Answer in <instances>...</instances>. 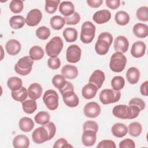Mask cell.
Masks as SVG:
<instances>
[{
	"label": "cell",
	"mask_w": 148,
	"mask_h": 148,
	"mask_svg": "<svg viewBox=\"0 0 148 148\" xmlns=\"http://www.w3.org/2000/svg\"><path fill=\"white\" fill-rule=\"evenodd\" d=\"M112 42L113 36L111 34L107 32L101 33L95 45L96 53L99 55L106 54L108 52Z\"/></svg>",
	"instance_id": "1"
},
{
	"label": "cell",
	"mask_w": 148,
	"mask_h": 148,
	"mask_svg": "<svg viewBox=\"0 0 148 148\" xmlns=\"http://www.w3.org/2000/svg\"><path fill=\"white\" fill-rule=\"evenodd\" d=\"M63 48V42L60 36L53 37L45 47V51L50 57H57Z\"/></svg>",
	"instance_id": "2"
},
{
	"label": "cell",
	"mask_w": 148,
	"mask_h": 148,
	"mask_svg": "<svg viewBox=\"0 0 148 148\" xmlns=\"http://www.w3.org/2000/svg\"><path fill=\"white\" fill-rule=\"evenodd\" d=\"M127 64V58L121 53L116 52L113 53L110 58L109 67L114 72H122Z\"/></svg>",
	"instance_id": "3"
},
{
	"label": "cell",
	"mask_w": 148,
	"mask_h": 148,
	"mask_svg": "<svg viewBox=\"0 0 148 148\" xmlns=\"http://www.w3.org/2000/svg\"><path fill=\"white\" fill-rule=\"evenodd\" d=\"M95 26L91 21H85L82 25L80 40L84 43H91L95 37Z\"/></svg>",
	"instance_id": "4"
},
{
	"label": "cell",
	"mask_w": 148,
	"mask_h": 148,
	"mask_svg": "<svg viewBox=\"0 0 148 148\" xmlns=\"http://www.w3.org/2000/svg\"><path fill=\"white\" fill-rule=\"evenodd\" d=\"M34 60L29 56H25L19 59L15 64L14 70L17 73L25 76L31 72Z\"/></svg>",
	"instance_id": "5"
},
{
	"label": "cell",
	"mask_w": 148,
	"mask_h": 148,
	"mask_svg": "<svg viewBox=\"0 0 148 148\" xmlns=\"http://www.w3.org/2000/svg\"><path fill=\"white\" fill-rule=\"evenodd\" d=\"M121 93L119 91L109 88L103 89L99 94V100L104 105L113 103L119 101Z\"/></svg>",
	"instance_id": "6"
},
{
	"label": "cell",
	"mask_w": 148,
	"mask_h": 148,
	"mask_svg": "<svg viewBox=\"0 0 148 148\" xmlns=\"http://www.w3.org/2000/svg\"><path fill=\"white\" fill-rule=\"evenodd\" d=\"M43 101L50 110H54L58 106V95L54 90L46 91L43 95Z\"/></svg>",
	"instance_id": "7"
},
{
	"label": "cell",
	"mask_w": 148,
	"mask_h": 148,
	"mask_svg": "<svg viewBox=\"0 0 148 148\" xmlns=\"http://www.w3.org/2000/svg\"><path fill=\"white\" fill-rule=\"evenodd\" d=\"M32 138L33 141L37 144L43 143L50 140L49 132L43 125L36 128L33 131Z\"/></svg>",
	"instance_id": "8"
},
{
	"label": "cell",
	"mask_w": 148,
	"mask_h": 148,
	"mask_svg": "<svg viewBox=\"0 0 148 148\" xmlns=\"http://www.w3.org/2000/svg\"><path fill=\"white\" fill-rule=\"evenodd\" d=\"M81 54L82 50L79 46L76 45H72L66 49V60L71 63H76L80 60Z\"/></svg>",
	"instance_id": "9"
},
{
	"label": "cell",
	"mask_w": 148,
	"mask_h": 148,
	"mask_svg": "<svg viewBox=\"0 0 148 148\" xmlns=\"http://www.w3.org/2000/svg\"><path fill=\"white\" fill-rule=\"evenodd\" d=\"M42 18V12L38 9H34L28 13L25 18V23L28 26L35 27L40 23Z\"/></svg>",
	"instance_id": "10"
},
{
	"label": "cell",
	"mask_w": 148,
	"mask_h": 148,
	"mask_svg": "<svg viewBox=\"0 0 148 148\" xmlns=\"http://www.w3.org/2000/svg\"><path fill=\"white\" fill-rule=\"evenodd\" d=\"M101 109L100 106L95 102L87 103L84 107V114L86 117L95 118L98 117L101 113Z\"/></svg>",
	"instance_id": "11"
},
{
	"label": "cell",
	"mask_w": 148,
	"mask_h": 148,
	"mask_svg": "<svg viewBox=\"0 0 148 148\" xmlns=\"http://www.w3.org/2000/svg\"><path fill=\"white\" fill-rule=\"evenodd\" d=\"M61 95L64 102L67 106L75 108L79 105V99L77 95L74 92V90L66 91Z\"/></svg>",
	"instance_id": "12"
},
{
	"label": "cell",
	"mask_w": 148,
	"mask_h": 148,
	"mask_svg": "<svg viewBox=\"0 0 148 148\" xmlns=\"http://www.w3.org/2000/svg\"><path fill=\"white\" fill-rule=\"evenodd\" d=\"M113 114L121 119H130V110L129 106L125 105H117L112 110Z\"/></svg>",
	"instance_id": "13"
},
{
	"label": "cell",
	"mask_w": 148,
	"mask_h": 148,
	"mask_svg": "<svg viewBox=\"0 0 148 148\" xmlns=\"http://www.w3.org/2000/svg\"><path fill=\"white\" fill-rule=\"evenodd\" d=\"M114 49L117 52L124 53L127 52L129 46V42L124 36H118L114 41Z\"/></svg>",
	"instance_id": "14"
},
{
	"label": "cell",
	"mask_w": 148,
	"mask_h": 148,
	"mask_svg": "<svg viewBox=\"0 0 148 148\" xmlns=\"http://www.w3.org/2000/svg\"><path fill=\"white\" fill-rule=\"evenodd\" d=\"M105 79V75L103 71L97 69L93 72L89 78L88 82L94 84L98 89L100 88Z\"/></svg>",
	"instance_id": "15"
},
{
	"label": "cell",
	"mask_w": 148,
	"mask_h": 148,
	"mask_svg": "<svg viewBox=\"0 0 148 148\" xmlns=\"http://www.w3.org/2000/svg\"><path fill=\"white\" fill-rule=\"evenodd\" d=\"M111 18V13L109 10L106 9L101 10L96 12L92 17L93 20L98 24L107 23Z\"/></svg>",
	"instance_id": "16"
},
{
	"label": "cell",
	"mask_w": 148,
	"mask_h": 148,
	"mask_svg": "<svg viewBox=\"0 0 148 148\" xmlns=\"http://www.w3.org/2000/svg\"><path fill=\"white\" fill-rule=\"evenodd\" d=\"M146 45L142 41H136L134 42L131 49V55L135 58L143 57L145 54Z\"/></svg>",
	"instance_id": "17"
},
{
	"label": "cell",
	"mask_w": 148,
	"mask_h": 148,
	"mask_svg": "<svg viewBox=\"0 0 148 148\" xmlns=\"http://www.w3.org/2000/svg\"><path fill=\"white\" fill-rule=\"evenodd\" d=\"M97 132L91 130L83 131L82 141L85 146H92L94 145L97 139Z\"/></svg>",
	"instance_id": "18"
},
{
	"label": "cell",
	"mask_w": 148,
	"mask_h": 148,
	"mask_svg": "<svg viewBox=\"0 0 148 148\" xmlns=\"http://www.w3.org/2000/svg\"><path fill=\"white\" fill-rule=\"evenodd\" d=\"M21 44L16 39H10L5 45V49L7 53L10 56L17 54L21 50Z\"/></svg>",
	"instance_id": "19"
},
{
	"label": "cell",
	"mask_w": 148,
	"mask_h": 148,
	"mask_svg": "<svg viewBox=\"0 0 148 148\" xmlns=\"http://www.w3.org/2000/svg\"><path fill=\"white\" fill-rule=\"evenodd\" d=\"M42 87L38 83H32L28 88V94L29 97L34 100L39 99L42 94Z\"/></svg>",
	"instance_id": "20"
},
{
	"label": "cell",
	"mask_w": 148,
	"mask_h": 148,
	"mask_svg": "<svg viewBox=\"0 0 148 148\" xmlns=\"http://www.w3.org/2000/svg\"><path fill=\"white\" fill-rule=\"evenodd\" d=\"M98 90L94 84L88 83L82 88V95L85 99H91L96 95Z\"/></svg>",
	"instance_id": "21"
},
{
	"label": "cell",
	"mask_w": 148,
	"mask_h": 148,
	"mask_svg": "<svg viewBox=\"0 0 148 148\" xmlns=\"http://www.w3.org/2000/svg\"><path fill=\"white\" fill-rule=\"evenodd\" d=\"M61 74L67 79H73L77 76L78 70L74 65H65L61 69Z\"/></svg>",
	"instance_id": "22"
},
{
	"label": "cell",
	"mask_w": 148,
	"mask_h": 148,
	"mask_svg": "<svg viewBox=\"0 0 148 148\" xmlns=\"http://www.w3.org/2000/svg\"><path fill=\"white\" fill-rule=\"evenodd\" d=\"M29 146V140L25 135H18L13 140V146L15 148H27Z\"/></svg>",
	"instance_id": "23"
},
{
	"label": "cell",
	"mask_w": 148,
	"mask_h": 148,
	"mask_svg": "<svg viewBox=\"0 0 148 148\" xmlns=\"http://www.w3.org/2000/svg\"><path fill=\"white\" fill-rule=\"evenodd\" d=\"M60 12L65 17L72 15L75 12V6L71 1H62L59 6Z\"/></svg>",
	"instance_id": "24"
},
{
	"label": "cell",
	"mask_w": 148,
	"mask_h": 148,
	"mask_svg": "<svg viewBox=\"0 0 148 148\" xmlns=\"http://www.w3.org/2000/svg\"><path fill=\"white\" fill-rule=\"evenodd\" d=\"M111 131L112 134L114 136L117 138H121L127 134L128 128L124 124L117 123L112 126Z\"/></svg>",
	"instance_id": "25"
},
{
	"label": "cell",
	"mask_w": 148,
	"mask_h": 148,
	"mask_svg": "<svg viewBox=\"0 0 148 148\" xmlns=\"http://www.w3.org/2000/svg\"><path fill=\"white\" fill-rule=\"evenodd\" d=\"M134 35L139 38H145L148 35V27L143 23H137L132 29Z\"/></svg>",
	"instance_id": "26"
},
{
	"label": "cell",
	"mask_w": 148,
	"mask_h": 148,
	"mask_svg": "<svg viewBox=\"0 0 148 148\" xmlns=\"http://www.w3.org/2000/svg\"><path fill=\"white\" fill-rule=\"evenodd\" d=\"M126 77L128 82L131 84H136L140 77V71L135 67L130 68L126 72Z\"/></svg>",
	"instance_id": "27"
},
{
	"label": "cell",
	"mask_w": 148,
	"mask_h": 148,
	"mask_svg": "<svg viewBox=\"0 0 148 148\" xmlns=\"http://www.w3.org/2000/svg\"><path fill=\"white\" fill-rule=\"evenodd\" d=\"M19 128L24 132H29L34 127V123L32 120L27 117L21 118L19 121Z\"/></svg>",
	"instance_id": "28"
},
{
	"label": "cell",
	"mask_w": 148,
	"mask_h": 148,
	"mask_svg": "<svg viewBox=\"0 0 148 148\" xmlns=\"http://www.w3.org/2000/svg\"><path fill=\"white\" fill-rule=\"evenodd\" d=\"M28 95V91L24 87H22L18 90L12 91L11 92V95L13 99L15 101L21 102H23L25 101Z\"/></svg>",
	"instance_id": "29"
},
{
	"label": "cell",
	"mask_w": 148,
	"mask_h": 148,
	"mask_svg": "<svg viewBox=\"0 0 148 148\" xmlns=\"http://www.w3.org/2000/svg\"><path fill=\"white\" fill-rule=\"evenodd\" d=\"M25 23V18L20 15L13 16L9 20V24L13 29L21 28Z\"/></svg>",
	"instance_id": "30"
},
{
	"label": "cell",
	"mask_w": 148,
	"mask_h": 148,
	"mask_svg": "<svg viewBox=\"0 0 148 148\" xmlns=\"http://www.w3.org/2000/svg\"><path fill=\"white\" fill-rule=\"evenodd\" d=\"M115 21L116 23L120 25H127L130 20L129 14L125 11H119L115 14Z\"/></svg>",
	"instance_id": "31"
},
{
	"label": "cell",
	"mask_w": 148,
	"mask_h": 148,
	"mask_svg": "<svg viewBox=\"0 0 148 148\" xmlns=\"http://www.w3.org/2000/svg\"><path fill=\"white\" fill-rule=\"evenodd\" d=\"M65 21L64 17L60 16H54L50 20V24L51 28L55 30L61 29L65 25Z\"/></svg>",
	"instance_id": "32"
},
{
	"label": "cell",
	"mask_w": 148,
	"mask_h": 148,
	"mask_svg": "<svg viewBox=\"0 0 148 148\" xmlns=\"http://www.w3.org/2000/svg\"><path fill=\"white\" fill-rule=\"evenodd\" d=\"M63 36L67 42H73L76 40L77 31L74 28H66L63 31Z\"/></svg>",
	"instance_id": "33"
},
{
	"label": "cell",
	"mask_w": 148,
	"mask_h": 148,
	"mask_svg": "<svg viewBox=\"0 0 148 148\" xmlns=\"http://www.w3.org/2000/svg\"><path fill=\"white\" fill-rule=\"evenodd\" d=\"M29 56L33 60H39L43 57L44 51L41 47L34 46L29 50Z\"/></svg>",
	"instance_id": "34"
},
{
	"label": "cell",
	"mask_w": 148,
	"mask_h": 148,
	"mask_svg": "<svg viewBox=\"0 0 148 148\" xmlns=\"http://www.w3.org/2000/svg\"><path fill=\"white\" fill-rule=\"evenodd\" d=\"M7 85L9 88L12 91H16L23 87V82L20 78L16 76H13L8 79Z\"/></svg>",
	"instance_id": "35"
},
{
	"label": "cell",
	"mask_w": 148,
	"mask_h": 148,
	"mask_svg": "<svg viewBox=\"0 0 148 148\" xmlns=\"http://www.w3.org/2000/svg\"><path fill=\"white\" fill-rule=\"evenodd\" d=\"M23 111L27 114L33 113L37 109V104L34 99H28L22 102Z\"/></svg>",
	"instance_id": "36"
},
{
	"label": "cell",
	"mask_w": 148,
	"mask_h": 148,
	"mask_svg": "<svg viewBox=\"0 0 148 148\" xmlns=\"http://www.w3.org/2000/svg\"><path fill=\"white\" fill-rule=\"evenodd\" d=\"M142 131V127L138 122L131 123L128 127V131L130 135L132 136H139Z\"/></svg>",
	"instance_id": "37"
},
{
	"label": "cell",
	"mask_w": 148,
	"mask_h": 148,
	"mask_svg": "<svg viewBox=\"0 0 148 148\" xmlns=\"http://www.w3.org/2000/svg\"><path fill=\"white\" fill-rule=\"evenodd\" d=\"M34 119L37 124L44 125L49 122L50 115L47 112L41 111L35 115Z\"/></svg>",
	"instance_id": "38"
},
{
	"label": "cell",
	"mask_w": 148,
	"mask_h": 148,
	"mask_svg": "<svg viewBox=\"0 0 148 148\" xmlns=\"http://www.w3.org/2000/svg\"><path fill=\"white\" fill-rule=\"evenodd\" d=\"M125 85V80L121 76H116L111 80V86L113 90L119 91L121 90Z\"/></svg>",
	"instance_id": "39"
},
{
	"label": "cell",
	"mask_w": 148,
	"mask_h": 148,
	"mask_svg": "<svg viewBox=\"0 0 148 148\" xmlns=\"http://www.w3.org/2000/svg\"><path fill=\"white\" fill-rule=\"evenodd\" d=\"M60 2V0H46L45 6L46 12L49 14L54 13L57 10Z\"/></svg>",
	"instance_id": "40"
},
{
	"label": "cell",
	"mask_w": 148,
	"mask_h": 148,
	"mask_svg": "<svg viewBox=\"0 0 148 148\" xmlns=\"http://www.w3.org/2000/svg\"><path fill=\"white\" fill-rule=\"evenodd\" d=\"M65 77L62 75H56L52 79L53 86L59 90L62 89L66 83Z\"/></svg>",
	"instance_id": "41"
},
{
	"label": "cell",
	"mask_w": 148,
	"mask_h": 148,
	"mask_svg": "<svg viewBox=\"0 0 148 148\" xmlns=\"http://www.w3.org/2000/svg\"><path fill=\"white\" fill-rule=\"evenodd\" d=\"M50 35V29L45 26L39 27L36 30V36L40 39L46 40Z\"/></svg>",
	"instance_id": "42"
},
{
	"label": "cell",
	"mask_w": 148,
	"mask_h": 148,
	"mask_svg": "<svg viewBox=\"0 0 148 148\" xmlns=\"http://www.w3.org/2000/svg\"><path fill=\"white\" fill-rule=\"evenodd\" d=\"M9 8L14 13H20L24 8L23 2L21 0H13L10 2Z\"/></svg>",
	"instance_id": "43"
},
{
	"label": "cell",
	"mask_w": 148,
	"mask_h": 148,
	"mask_svg": "<svg viewBox=\"0 0 148 148\" xmlns=\"http://www.w3.org/2000/svg\"><path fill=\"white\" fill-rule=\"evenodd\" d=\"M136 15L138 20L142 21H148V8L147 6H141L138 8L136 12Z\"/></svg>",
	"instance_id": "44"
},
{
	"label": "cell",
	"mask_w": 148,
	"mask_h": 148,
	"mask_svg": "<svg viewBox=\"0 0 148 148\" xmlns=\"http://www.w3.org/2000/svg\"><path fill=\"white\" fill-rule=\"evenodd\" d=\"M65 23L67 25H76L79 23L80 20V16L77 13L75 12L72 15L64 17Z\"/></svg>",
	"instance_id": "45"
},
{
	"label": "cell",
	"mask_w": 148,
	"mask_h": 148,
	"mask_svg": "<svg viewBox=\"0 0 148 148\" xmlns=\"http://www.w3.org/2000/svg\"><path fill=\"white\" fill-rule=\"evenodd\" d=\"M48 66L52 69H57L61 65V61L59 58L50 57L47 60Z\"/></svg>",
	"instance_id": "46"
},
{
	"label": "cell",
	"mask_w": 148,
	"mask_h": 148,
	"mask_svg": "<svg viewBox=\"0 0 148 148\" xmlns=\"http://www.w3.org/2000/svg\"><path fill=\"white\" fill-rule=\"evenodd\" d=\"M98 130V124L94 121H87L83 124V131L91 130L95 132H97Z\"/></svg>",
	"instance_id": "47"
},
{
	"label": "cell",
	"mask_w": 148,
	"mask_h": 148,
	"mask_svg": "<svg viewBox=\"0 0 148 148\" xmlns=\"http://www.w3.org/2000/svg\"><path fill=\"white\" fill-rule=\"evenodd\" d=\"M128 105L136 106L139 108L140 111L143 110L145 108V102L143 101V100H142V99L139 98H134L131 99L128 103Z\"/></svg>",
	"instance_id": "48"
},
{
	"label": "cell",
	"mask_w": 148,
	"mask_h": 148,
	"mask_svg": "<svg viewBox=\"0 0 148 148\" xmlns=\"http://www.w3.org/2000/svg\"><path fill=\"white\" fill-rule=\"evenodd\" d=\"M97 148H116L115 143L112 140H103L97 145Z\"/></svg>",
	"instance_id": "49"
},
{
	"label": "cell",
	"mask_w": 148,
	"mask_h": 148,
	"mask_svg": "<svg viewBox=\"0 0 148 148\" xmlns=\"http://www.w3.org/2000/svg\"><path fill=\"white\" fill-rule=\"evenodd\" d=\"M120 148H134L135 147V142L133 140L127 138L121 140L119 143Z\"/></svg>",
	"instance_id": "50"
},
{
	"label": "cell",
	"mask_w": 148,
	"mask_h": 148,
	"mask_svg": "<svg viewBox=\"0 0 148 148\" xmlns=\"http://www.w3.org/2000/svg\"><path fill=\"white\" fill-rule=\"evenodd\" d=\"M42 125H43L48 131L49 134L50 139H52L54 136L56 132V127L55 124L53 122H49L47 124Z\"/></svg>",
	"instance_id": "51"
},
{
	"label": "cell",
	"mask_w": 148,
	"mask_h": 148,
	"mask_svg": "<svg viewBox=\"0 0 148 148\" xmlns=\"http://www.w3.org/2000/svg\"><path fill=\"white\" fill-rule=\"evenodd\" d=\"M54 148L60 147H73L72 145L68 143L67 140L64 138H60L56 141L53 145Z\"/></svg>",
	"instance_id": "52"
},
{
	"label": "cell",
	"mask_w": 148,
	"mask_h": 148,
	"mask_svg": "<svg viewBox=\"0 0 148 148\" xmlns=\"http://www.w3.org/2000/svg\"><path fill=\"white\" fill-rule=\"evenodd\" d=\"M106 5L111 9H116L120 5V1L119 0H106L105 1Z\"/></svg>",
	"instance_id": "53"
},
{
	"label": "cell",
	"mask_w": 148,
	"mask_h": 148,
	"mask_svg": "<svg viewBox=\"0 0 148 148\" xmlns=\"http://www.w3.org/2000/svg\"><path fill=\"white\" fill-rule=\"evenodd\" d=\"M87 3L90 7L97 8L102 5L103 0H87Z\"/></svg>",
	"instance_id": "54"
},
{
	"label": "cell",
	"mask_w": 148,
	"mask_h": 148,
	"mask_svg": "<svg viewBox=\"0 0 148 148\" xmlns=\"http://www.w3.org/2000/svg\"><path fill=\"white\" fill-rule=\"evenodd\" d=\"M147 83L148 82L147 81H145V82H143L140 87V91L142 95H144V96H147L148 95V92H147Z\"/></svg>",
	"instance_id": "55"
},
{
	"label": "cell",
	"mask_w": 148,
	"mask_h": 148,
	"mask_svg": "<svg viewBox=\"0 0 148 148\" xmlns=\"http://www.w3.org/2000/svg\"><path fill=\"white\" fill-rule=\"evenodd\" d=\"M68 90H74V88L73 86L72 85V84L69 82H66V83L65 84V86L61 90H59V91L60 92V93L61 94H62L64 92L68 91Z\"/></svg>",
	"instance_id": "56"
}]
</instances>
